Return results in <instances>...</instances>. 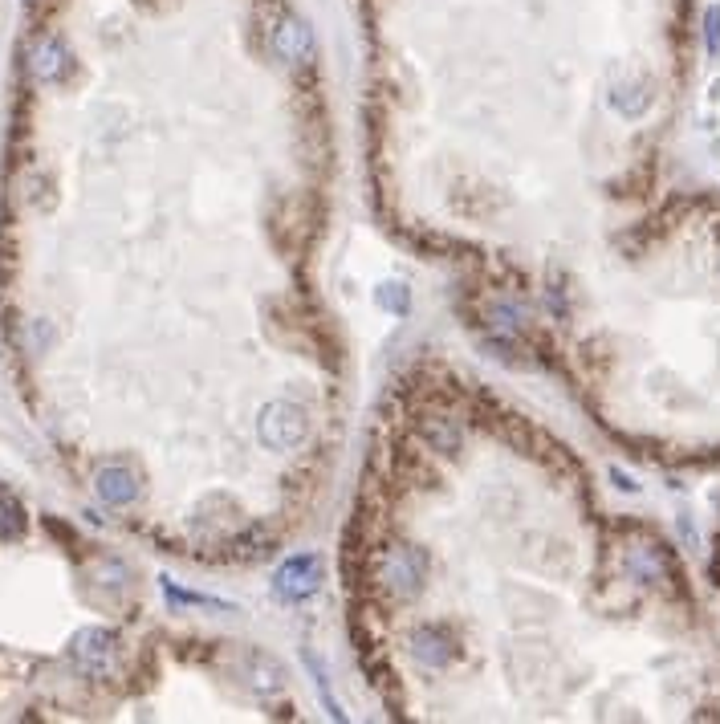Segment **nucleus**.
Here are the masks:
<instances>
[{
  "instance_id": "obj_6",
  "label": "nucleus",
  "mask_w": 720,
  "mask_h": 724,
  "mask_svg": "<svg viewBox=\"0 0 720 724\" xmlns=\"http://www.w3.org/2000/svg\"><path fill=\"white\" fill-rule=\"evenodd\" d=\"M94 489H98V497H102L106 505H131V501L139 497V480H135V472H131V468L110 464V468H102V472H98Z\"/></svg>"
},
{
  "instance_id": "obj_2",
  "label": "nucleus",
  "mask_w": 720,
  "mask_h": 724,
  "mask_svg": "<svg viewBox=\"0 0 720 724\" xmlns=\"http://www.w3.org/2000/svg\"><path fill=\"white\" fill-rule=\"evenodd\" d=\"M318 582H322V566H318V558H289L285 566H277V574H273V594L281 598V602H306V598H314L318 594Z\"/></svg>"
},
{
  "instance_id": "obj_4",
  "label": "nucleus",
  "mask_w": 720,
  "mask_h": 724,
  "mask_svg": "<svg viewBox=\"0 0 720 724\" xmlns=\"http://www.w3.org/2000/svg\"><path fill=\"white\" fill-rule=\"evenodd\" d=\"M273 53L281 57L285 66H310L314 57H318V41H314V33H310L306 21L281 17L277 29H273Z\"/></svg>"
},
{
  "instance_id": "obj_1",
  "label": "nucleus",
  "mask_w": 720,
  "mask_h": 724,
  "mask_svg": "<svg viewBox=\"0 0 720 724\" xmlns=\"http://www.w3.org/2000/svg\"><path fill=\"white\" fill-rule=\"evenodd\" d=\"M379 582H383L387 594L411 598V594L424 590V582H428V558L419 550H411V546H395V550H387L379 558Z\"/></svg>"
},
{
  "instance_id": "obj_13",
  "label": "nucleus",
  "mask_w": 720,
  "mask_h": 724,
  "mask_svg": "<svg viewBox=\"0 0 720 724\" xmlns=\"http://www.w3.org/2000/svg\"><path fill=\"white\" fill-rule=\"evenodd\" d=\"M704 37H708V49L720 53V5L708 9V17H704Z\"/></svg>"
},
{
  "instance_id": "obj_3",
  "label": "nucleus",
  "mask_w": 720,
  "mask_h": 724,
  "mask_svg": "<svg viewBox=\"0 0 720 724\" xmlns=\"http://www.w3.org/2000/svg\"><path fill=\"white\" fill-rule=\"evenodd\" d=\"M70 655H74V668L82 676H106L114 668V659H118V639L110 631H102V627H90V631H82L74 639Z\"/></svg>"
},
{
  "instance_id": "obj_11",
  "label": "nucleus",
  "mask_w": 720,
  "mask_h": 724,
  "mask_svg": "<svg viewBox=\"0 0 720 724\" xmlns=\"http://www.w3.org/2000/svg\"><path fill=\"white\" fill-rule=\"evenodd\" d=\"M627 570L635 578H643V582H659V578H664V558H659L651 546H639V550L627 554Z\"/></svg>"
},
{
  "instance_id": "obj_8",
  "label": "nucleus",
  "mask_w": 720,
  "mask_h": 724,
  "mask_svg": "<svg viewBox=\"0 0 720 724\" xmlns=\"http://www.w3.org/2000/svg\"><path fill=\"white\" fill-rule=\"evenodd\" d=\"M249 684L261 692V696H273V692H281V684H285V668L273 659V655H265V651H253L249 659Z\"/></svg>"
},
{
  "instance_id": "obj_7",
  "label": "nucleus",
  "mask_w": 720,
  "mask_h": 724,
  "mask_svg": "<svg viewBox=\"0 0 720 724\" xmlns=\"http://www.w3.org/2000/svg\"><path fill=\"white\" fill-rule=\"evenodd\" d=\"M29 66H33V74L41 78V82H57L66 74V66H70V53H66V45L57 41V37H41V41H33V49H29Z\"/></svg>"
},
{
  "instance_id": "obj_5",
  "label": "nucleus",
  "mask_w": 720,
  "mask_h": 724,
  "mask_svg": "<svg viewBox=\"0 0 720 724\" xmlns=\"http://www.w3.org/2000/svg\"><path fill=\"white\" fill-rule=\"evenodd\" d=\"M261 436H265V444H273V448L297 444V440L306 436V415L297 411L293 403H277V407H269L265 419H261Z\"/></svg>"
},
{
  "instance_id": "obj_10",
  "label": "nucleus",
  "mask_w": 720,
  "mask_h": 724,
  "mask_svg": "<svg viewBox=\"0 0 720 724\" xmlns=\"http://www.w3.org/2000/svg\"><path fill=\"white\" fill-rule=\"evenodd\" d=\"M415 655L432 663V668H440V663L448 659V639L436 631V627H424V631H415Z\"/></svg>"
},
{
  "instance_id": "obj_12",
  "label": "nucleus",
  "mask_w": 720,
  "mask_h": 724,
  "mask_svg": "<svg viewBox=\"0 0 720 724\" xmlns=\"http://www.w3.org/2000/svg\"><path fill=\"white\" fill-rule=\"evenodd\" d=\"M21 533H25V509L9 489H0V537H21Z\"/></svg>"
},
{
  "instance_id": "obj_9",
  "label": "nucleus",
  "mask_w": 720,
  "mask_h": 724,
  "mask_svg": "<svg viewBox=\"0 0 720 724\" xmlns=\"http://www.w3.org/2000/svg\"><path fill=\"white\" fill-rule=\"evenodd\" d=\"M424 436H428V444H432L436 452H456V448L464 444V432H460L456 419H428Z\"/></svg>"
}]
</instances>
